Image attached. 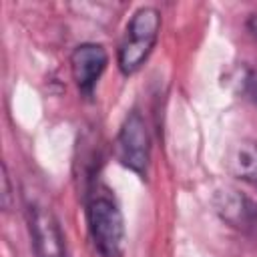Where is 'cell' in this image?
<instances>
[{"mask_svg":"<svg viewBox=\"0 0 257 257\" xmlns=\"http://www.w3.org/2000/svg\"><path fill=\"white\" fill-rule=\"evenodd\" d=\"M247 30L257 38V14H251V16L247 18Z\"/></svg>","mask_w":257,"mask_h":257,"instance_id":"cell-10","label":"cell"},{"mask_svg":"<svg viewBox=\"0 0 257 257\" xmlns=\"http://www.w3.org/2000/svg\"><path fill=\"white\" fill-rule=\"evenodd\" d=\"M2 185H4V193H2V205L4 209H10V181H8V173L6 167H2Z\"/></svg>","mask_w":257,"mask_h":257,"instance_id":"cell-9","label":"cell"},{"mask_svg":"<svg viewBox=\"0 0 257 257\" xmlns=\"http://www.w3.org/2000/svg\"><path fill=\"white\" fill-rule=\"evenodd\" d=\"M28 229L36 257H68L64 235L50 209L42 205H28Z\"/></svg>","mask_w":257,"mask_h":257,"instance_id":"cell-4","label":"cell"},{"mask_svg":"<svg viewBox=\"0 0 257 257\" xmlns=\"http://www.w3.org/2000/svg\"><path fill=\"white\" fill-rule=\"evenodd\" d=\"M106 64H108V52L102 44L82 42L72 50L70 70H72L76 88L84 98H90L94 94V88L102 72L106 70Z\"/></svg>","mask_w":257,"mask_h":257,"instance_id":"cell-5","label":"cell"},{"mask_svg":"<svg viewBox=\"0 0 257 257\" xmlns=\"http://www.w3.org/2000/svg\"><path fill=\"white\" fill-rule=\"evenodd\" d=\"M227 165L237 179L257 185V143L253 141L239 143L231 151Z\"/></svg>","mask_w":257,"mask_h":257,"instance_id":"cell-7","label":"cell"},{"mask_svg":"<svg viewBox=\"0 0 257 257\" xmlns=\"http://www.w3.org/2000/svg\"><path fill=\"white\" fill-rule=\"evenodd\" d=\"M215 213L233 229L243 233L257 231V203L237 189H219L213 197Z\"/></svg>","mask_w":257,"mask_h":257,"instance_id":"cell-6","label":"cell"},{"mask_svg":"<svg viewBox=\"0 0 257 257\" xmlns=\"http://www.w3.org/2000/svg\"><path fill=\"white\" fill-rule=\"evenodd\" d=\"M86 225L100 257H122L124 221L108 189L98 187L86 197Z\"/></svg>","mask_w":257,"mask_h":257,"instance_id":"cell-1","label":"cell"},{"mask_svg":"<svg viewBox=\"0 0 257 257\" xmlns=\"http://www.w3.org/2000/svg\"><path fill=\"white\" fill-rule=\"evenodd\" d=\"M159 30L161 12L157 8L143 6L131 16L116 52V64L124 76L135 74L147 62L149 54L153 52L159 40Z\"/></svg>","mask_w":257,"mask_h":257,"instance_id":"cell-2","label":"cell"},{"mask_svg":"<svg viewBox=\"0 0 257 257\" xmlns=\"http://www.w3.org/2000/svg\"><path fill=\"white\" fill-rule=\"evenodd\" d=\"M225 84L241 98L257 104V70L249 64H237L225 74Z\"/></svg>","mask_w":257,"mask_h":257,"instance_id":"cell-8","label":"cell"},{"mask_svg":"<svg viewBox=\"0 0 257 257\" xmlns=\"http://www.w3.org/2000/svg\"><path fill=\"white\" fill-rule=\"evenodd\" d=\"M114 155L122 167L145 179L151 163V135L145 116L137 108H133L120 124L114 141Z\"/></svg>","mask_w":257,"mask_h":257,"instance_id":"cell-3","label":"cell"}]
</instances>
